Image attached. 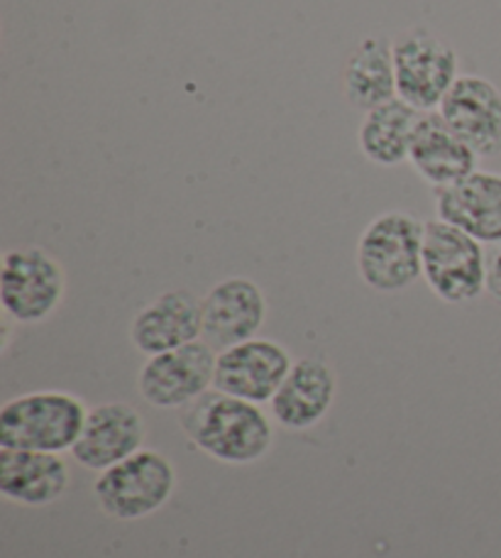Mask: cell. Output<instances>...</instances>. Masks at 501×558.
Returning a JSON list of instances; mask_svg holds the SVG:
<instances>
[{
    "instance_id": "obj_1",
    "label": "cell",
    "mask_w": 501,
    "mask_h": 558,
    "mask_svg": "<svg viewBox=\"0 0 501 558\" xmlns=\"http://www.w3.org/2000/svg\"><path fill=\"white\" fill-rule=\"evenodd\" d=\"M179 426L198 451L225 465L262 461L274 444V428L262 407L218 390L182 407Z\"/></svg>"
},
{
    "instance_id": "obj_2",
    "label": "cell",
    "mask_w": 501,
    "mask_h": 558,
    "mask_svg": "<svg viewBox=\"0 0 501 558\" xmlns=\"http://www.w3.org/2000/svg\"><path fill=\"white\" fill-rule=\"evenodd\" d=\"M86 404L69 392H29L0 410V448L72 451L86 424Z\"/></svg>"
},
{
    "instance_id": "obj_3",
    "label": "cell",
    "mask_w": 501,
    "mask_h": 558,
    "mask_svg": "<svg viewBox=\"0 0 501 558\" xmlns=\"http://www.w3.org/2000/svg\"><path fill=\"white\" fill-rule=\"evenodd\" d=\"M424 231L416 216L387 211L369 223L357 243V272L382 294L401 292L424 277Z\"/></svg>"
},
{
    "instance_id": "obj_4",
    "label": "cell",
    "mask_w": 501,
    "mask_h": 558,
    "mask_svg": "<svg viewBox=\"0 0 501 558\" xmlns=\"http://www.w3.org/2000/svg\"><path fill=\"white\" fill-rule=\"evenodd\" d=\"M176 471L159 451H137L118 465L108 468L94 483L100 512L118 522H137L155 514L172 500Z\"/></svg>"
},
{
    "instance_id": "obj_5",
    "label": "cell",
    "mask_w": 501,
    "mask_h": 558,
    "mask_svg": "<svg viewBox=\"0 0 501 558\" xmlns=\"http://www.w3.org/2000/svg\"><path fill=\"white\" fill-rule=\"evenodd\" d=\"M396 96L420 113H433L457 82V54L438 35L414 27L394 37Z\"/></svg>"
},
{
    "instance_id": "obj_6",
    "label": "cell",
    "mask_w": 501,
    "mask_h": 558,
    "mask_svg": "<svg viewBox=\"0 0 501 558\" xmlns=\"http://www.w3.org/2000/svg\"><path fill=\"white\" fill-rule=\"evenodd\" d=\"M424 279L430 292L448 304L473 302L487 284L482 243L440 218L426 221Z\"/></svg>"
},
{
    "instance_id": "obj_7",
    "label": "cell",
    "mask_w": 501,
    "mask_h": 558,
    "mask_svg": "<svg viewBox=\"0 0 501 558\" xmlns=\"http://www.w3.org/2000/svg\"><path fill=\"white\" fill-rule=\"evenodd\" d=\"M64 267L42 247H20L3 255L0 304L15 324H42L62 304Z\"/></svg>"
},
{
    "instance_id": "obj_8",
    "label": "cell",
    "mask_w": 501,
    "mask_h": 558,
    "mask_svg": "<svg viewBox=\"0 0 501 558\" xmlns=\"http://www.w3.org/2000/svg\"><path fill=\"white\" fill-rule=\"evenodd\" d=\"M216 357L204 338L147 357L137 375V390L157 410H182L213 387Z\"/></svg>"
},
{
    "instance_id": "obj_9",
    "label": "cell",
    "mask_w": 501,
    "mask_h": 558,
    "mask_svg": "<svg viewBox=\"0 0 501 558\" xmlns=\"http://www.w3.org/2000/svg\"><path fill=\"white\" fill-rule=\"evenodd\" d=\"M292 365V355L282 343L249 338L218 353L213 390L262 407L274 400Z\"/></svg>"
},
{
    "instance_id": "obj_10",
    "label": "cell",
    "mask_w": 501,
    "mask_h": 558,
    "mask_svg": "<svg viewBox=\"0 0 501 558\" xmlns=\"http://www.w3.org/2000/svg\"><path fill=\"white\" fill-rule=\"evenodd\" d=\"M200 312H204L200 338L220 353L257 338L267 316V299L253 279L230 277L200 299Z\"/></svg>"
},
{
    "instance_id": "obj_11",
    "label": "cell",
    "mask_w": 501,
    "mask_h": 558,
    "mask_svg": "<svg viewBox=\"0 0 501 558\" xmlns=\"http://www.w3.org/2000/svg\"><path fill=\"white\" fill-rule=\"evenodd\" d=\"M145 434V418L135 407L106 402L88 410L84 432L69 453L78 465L103 473L143 451Z\"/></svg>"
},
{
    "instance_id": "obj_12",
    "label": "cell",
    "mask_w": 501,
    "mask_h": 558,
    "mask_svg": "<svg viewBox=\"0 0 501 558\" xmlns=\"http://www.w3.org/2000/svg\"><path fill=\"white\" fill-rule=\"evenodd\" d=\"M438 113L477 157L501 153V92L492 82L477 74L457 76Z\"/></svg>"
},
{
    "instance_id": "obj_13",
    "label": "cell",
    "mask_w": 501,
    "mask_h": 558,
    "mask_svg": "<svg viewBox=\"0 0 501 558\" xmlns=\"http://www.w3.org/2000/svg\"><path fill=\"white\" fill-rule=\"evenodd\" d=\"M200 331H204L200 299L186 289H172L139 308L130 324V341L139 353L152 357L198 341Z\"/></svg>"
},
{
    "instance_id": "obj_14",
    "label": "cell",
    "mask_w": 501,
    "mask_h": 558,
    "mask_svg": "<svg viewBox=\"0 0 501 558\" xmlns=\"http://www.w3.org/2000/svg\"><path fill=\"white\" fill-rule=\"evenodd\" d=\"M440 221L460 228L479 243H501V174L473 172L453 186L436 189Z\"/></svg>"
},
{
    "instance_id": "obj_15",
    "label": "cell",
    "mask_w": 501,
    "mask_h": 558,
    "mask_svg": "<svg viewBox=\"0 0 501 558\" xmlns=\"http://www.w3.org/2000/svg\"><path fill=\"white\" fill-rule=\"evenodd\" d=\"M477 159L475 149L455 135L438 111L420 116L411 137L408 162L424 182L436 189L453 186L477 172Z\"/></svg>"
},
{
    "instance_id": "obj_16",
    "label": "cell",
    "mask_w": 501,
    "mask_h": 558,
    "mask_svg": "<svg viewBox=\"0 0 501 558\" xmlns=\"http://www.w3.org/2000/svg\"><path fill=\"white\" fill-rule=\"evenodd\" d=\"M338 377L320 357H298L286 380L274 395L272 414L289 432H304L316 426L335 402Z\"/></svg>"
},
{
    "instance_id": "obj_17",
    "label": "cell",
    "mask_w": 501,
    "mask_h": 558,
    "mask_svg": "<svg viewBox=\"0 0 501 558\" xmlns=\"http://www.w3.org/2000/svg\"><path fill=\"white\" fill-rule=\"evenodd\" d=\"M69 465L59 453L0 448V495L8 502L47 507L66 493Z\"/></svg>"
},
{
    "instance_id": "obj_18",
    "label": "cell",
    "mask_w": 501,
    "mask_h": 558,
    "mask_svg": "<svg viewBox=\"0 0 501 558\" xmlns=\"http://www.w3.org/2000/svg\"><path fill=\"white\" fill-rule=\"evenodd\" d=\"M343 88L347 104L365 113L396 98L392 43L379 37L363 39L347 57Z\"/></svg>"
},
{
    "instance_id": "obj_19",
    "label": "cell",
    "mask_w": 501,
    "mask_h": 558,
    "mask_svg": "<svg viewBox=\"0 0 501 558\" xmlns=\"http://www.w3.org/2000/svg\"><path fill=\"white\" fill-rule=\"evenodd\" d=\"M420 111L408 106L401 98H392L389 104H382L367 111L357 131V143L363 155L379 167H396L408 162L411 137L416 133L420 121Z\"/></svg>"
},
{
    "instance_id": "obj_20",
    "label": "cell",
    "mask_w": 501,
    "mask_h": 558,
    "mask_svg": "<svg viewBox=\"0 0 501 558\" xmlns=\"http://www.w3.org/2000/svg\"><path fill=\"white\" fill-rule=\"evenodd\" d=\"M485 292L501 304V243L492 247V253L487 255V284Z\"/></svg>"
}]
</instances>
